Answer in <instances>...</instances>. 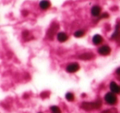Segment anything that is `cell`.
Returning <instances> with one entry per match:
<instances>
[{"mask_svg":"<svg viewBox=\"0 0 120 113\" xmlns=\"http://www.w3.org/2000/svg\"><path fill=\"white\" fill-rule=\"evenodd\" d=\"M80 69V65L77 63H71L69 64L68 65L66 68V70H67L68 73H76L78 70Z\"/></svg>","mask_w":120,"mask_h":113,"instance_id":"cell-4","label":"cell"},{"mask_svg":"<svg viewBox=\"0 0 120 113\" xmlns=\"http://www.w3.org/2000/svg\"><path fill=\"white\" fill-rule=\"evenodd\" d=\"M102 106V101L100 99L96 100L93 102H83L81 105V107L86 111H93V110L100 109Z\"/></svg>","mask_w":120,"mask_h":113,"instance_id":"cell-1","label":"cell"},{"mask_svg":"<svg viewBox=\"0 0 120 113\" xmlns=\"http://www.w3.org/2000/svg\"><path fill=\"white\" fill-rule=\"evenodd\" d=\"M50 111H51L52 113H61V110L57 106H52L50 107Z\"/></svg>","mask_w":120,"mask_h":113,"instance_id":"cell-15","label":"cell"},{"mask_svg":"<svg viewBox=\"0 0 120 113\" xmlns=\"http://www.w3.org/2000/svg\"><path fill=\"white\" fill-rule=\"evenodd\" d=\"M22 14H23V16H27V14H28V12L26 10L22 11Z\"/></svg>","mask_w":120,"mask_h":113,"instance_id":"cell-20","label":"cell"},{"mask_svg":"<svg viewBox=\"0 0 120 113\" xmlns=\"http://www.w3.org/2000/svg\"><path fill=\"white\" fill-rule=\"evenodd\" d=\"M103 40H104L103 37L100 35H95L93 39H92V41H93V43L95 44V45H100V44H102Z\"/></svg>","mask_w":120,"mask_h":113,"instance_id":"cell-11","label":"cell"},{"mask_svg":"<svg viewBox=\"0 0 120 113\" xmlns=\"http://www.w3.org/2000/svg\"><path fill=\"white\" fill-rule=\"evenodd\" d=\"M105 100L109 105H115L118 101V99H117V97L116 95L114 94L113 93H108L105 97Z\"/></svg>","mask_w":120,"mask_h":113,"instance_id":"cell-3","label":"cell"},{"mask_svg":"<svg viewBox=\"0 0 120 113\" xmlns=\"http://www.w3.org/2000/svg\"><path fill=\"white\" fill-rule=\"evenodd\" d=\"M50 6H51V4L49 0H42L40 3V8L42 10H47L49 8Z\"/></svg>","mask_w":120,"mask_h":113,"instance_id":"cell-9","label":"cell"},{"mask_svg":"<svg viewBox=\"0 0 120 113\" xmlns=\"http://www.w3.org/2000/svg\"><path fill=\"white\" fill-rule=\"evenodd\" d=\"M78 58L82 60H90L95 58V55L93 53H84L79 55Z\"/></svg>","mask_w":120,"mask_h":113,"instance_id":"cell-6","label":"cell"},{"mask_svg":"<svg viewBox=\"0 0 120 113\" xmlns=\"http://www.w3.org/2000/svg\"><path fill=\"white\" fill-rule=\"evenodd\" d=\"M58 29H59V25L56 22H53L51 24L50 27L49 28L48 32H47V37H48L49 40H53V37L55 36V35L58 32Z\"/></svg>","mask_w":120,"mask_h":113,"instance_id":"cell-2","label":"cell"},{"mask_svg":"<svg viewBox=\"0 0 120 113\" xmlns=\"http://www.w3.org/2000/svg\"><path fill=\"white\" fill-rule=\"evenodd\" d=\"M85 35V32L82 30H78L74 33V36L77 37V38H80V37H82Z\"/></svg>","mask_w":120,"mask_h":113,"instance_id":"cell-13","label":"cell"},{"mask_svg":"<svg viewBox=\"0 0 120 113\" xmlns=\"http://www.w3.org/2000/svg\"><path fill=\"white\" fill-rule=\"evenodd\" d=\"M109 88L112 93H120V86H118L115 82H111L109 84Z\"/></svg>","mask_w":120,"mask_h":113,"instance_id":"cell-7","label":"cell"},{"mask_svg":"<svg viewBox=\"0 0 120 113\" xmlns=\"http://www.w3.org/2000/svg\"><path fill=\"white\" fill-rule=\"evenodd\" d=\"M116 73L118 75V76H120V67H119V68L117 69V70H116Z\"/></svg>","mask_w":120,"mask_h":113,"instance_id":"cell-19","label":"cell"},{"mask_svg":"<svg viewBox=\"0 0 120 113\" xmlns=\"http://www.w3.org/2000/svg\"><path fill=\"white\" fill-rule=\"evenodd\" d=\"M100 17L101 18H108L109 17V14L107 13V12H105V13H103L101 16H100Z\"/></svg>","mask_w":120,"mask_h":113,"instance_id":"cell-18","label":"cell"},{"mask_svg":"<svg viewBox=\"0 0 120 113\" xmlns=\"http://www.w3.org/2000/svg\"><path fill=\"white\" fill-rule=\"evenodd\" d=\"M57 39L60 42H65L68 39V36L65 32H59L57 34Z\"/></svg>","mask_w":120,"mask_h":113,"instance_id":"cell-8","label":"cell"},{"mask_svg":"<svg viewBox=\"0 0 120 113\" xmlns=\"http://www.w3.org/2000/svg\"><path fill=\"white\" fill-rule=\"evenodd\" d=\"M90 12H91V15L94 16V17H98L101 13V8L100 6H94L91 8Z\"/></svg>","mask_w":120,"mask_h":113,"instance_id":"cell-10","label":"cell"},{"mask_svg":"<svg viewBox=\"0 0 120 113\" xmlns=\"http://www.w3.org/2000/svg\"><path fill=\"white\" fill-rule=\"evenodd\" d=\"M111 52V48L109 45H103L98 49V53L101 55H109Z\"/></svg>","mask_w":120,"mask_h":113,"instance_id":"cell-5","label":"cell"},{"mask_svg":"<svg viewBox=\"0 0 120 113\" xmlns=\"http://www.w3.org/2000/svg\"><path fill=\"white\" fill-rule=\"evenodd\" d=\"M101 113H118V111H117V109H115V108H111V109L103 111Z\"/></svg>","mask_w":120,"mask_h":113,"instance_id":"cell-16","label":"cell"},{"mask_svg":"<svg viewBox=\"0 0 120 113\" xmlns=\"http://www.w3.org/2000/svg\"><path fill=\"white\" fill-rule=\"evenodd\" d=\"M112 40H114L118 45H120V31H115L114 33L111 36Z\"/></svg>","mask_w":120,"mask_h":113,"instance_id":"cell-12","label":"cell"},{"mask_svg":"<svg viewBox=\"0 0 120 113\" xmlns=\"http://www.w3.org/2000/svg\"><path fill=\"white\" fill-rule=\"evenodd\" d=\"M29 36V32H27V31H24L23 32H22V36L25 38V37H27Z\"/></svg>","mask_w":120,"mask_h":113,"instance_id":"cell-17","label":"cell"},{"mask_svg":"<svg viewBox=\"0 0 120 113\" xmlns=\"http://www.w3.org/2000/svg\"><path fill=\"white\" fill-rule=\"evenodd\" d=\"M66 99L68 101H73L74 99H75V97H74V94L72 93H68L66 94Z\"/></svg>","mask_w":120,"mask_h":113,"instance_id":"cell-14","label":"cell"},{"mask_svg":"<svg viewBox=\"0 0 120 113\" xmlns=\"http://www.w3.org/2000/svg\"><path fill=\"white\" fill-rule=\"evenodd\" d=\"M40 113H41V112H40Z\"/></svg>","mask_w":120,"mask_h":113,"instance_id":"cell-21","label":"cell"}]
</instances>
